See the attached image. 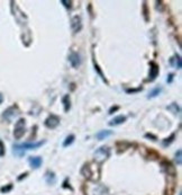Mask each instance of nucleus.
<instances>
[{
    "mask_svg": "<svg viewBox=\"0 0 182 195\" xmlns=\"http://www.w3.org/2000/svg\"><path fill=\"white\" fill-rule=\"evenodd\" d=\"M61 3H64V6L66 7V8H71V5H72V3H71V1H65V0H62Z\"/></svg>",
    "mask_w": 182,
    "mask_h": 195,
    "instance_id": "obj_20",
    "label": "nucleus"
},
{
    "mask_svg": "<svg viewBox=\"0 0 182 195\" xmlns=\"http://www.w3.org/2000/svg\"><path fill=\"white\" fill-rule=\"evenodd\" d=\"M110 155V149L108 147H101L99 149L96 150L95 152V159L98 162H102L106 160Z\"/></svg>",
    "mask_w": 182,
    "mask_h": 195,
    "instance_id": "obj_2",
    "label": "nucleus"
},
{
    "mask_svg": "<svg viewBox=\"0 0 182 195\" xmlns=\"http://www.w3.org/2000/svg\"><path fill=\"white\" fill-rule=\"evenodd\" d=\"M172 79H173V74H170V76H169L168 82H171V81H172Z\"/></svg>",
    "mask_w": 182,
    "mask_h": 195,
    "instance_id": "obj_22",
    "label": "nucleus"
},
{
    "mask_svg": "<svg viewBox=\"0 0 182 195\" xmlns=\"http://www.w3.org/2000/svg\"><path fill=\"white\" fill-rule=\"evenodd\" d=\"M25 131H26V127H25V120L24 119H20L19 121L17 122L16 125H15V129H14V136L15 139H20L24 136L25 134Z\"/></svg>",
    "mask_w": 182,
    "mask_h": 195,
    "instance_id": "obj_3",
    "label": "nucleus"
},
{
    "mask_svg": "<svg viewBox=\"0 0 182 195\" xmlns=\"http://www.w3.org/2000/svg\"><path fill=\"white\" fill-rule=\"evenodd\" d=\"M59 124H60V117L54 115V114H51L47 119L45 120V126L48 127V129H55Z\"/></svg>",
    "mask_w": 182,
    "mask_h": 195,
    "instance_id": "obj_4",
    "label": "nucleus"
},
{
    "mask_svg": "<svg viewBox=\"0 0 182 195\" xmlns=\"http://www.w3.org/2000/svg\"><path fill=\"white\" fill-rule=\"evenodd\" d=\"M69 62L71 63L73 68H78L81 64V59H80V55H79L76 52H72V53L69 55Z\"/></svg>",
    "mask_w": 182,
    "mask_h": 195,
    "instance_id": "obj_6",
    "label": "nucleus"
},
{
    "mask_svg": "<svg viewBox=\"0 0 182 195\" xmlns=\"http://www.w3.org/2000/svg\"><path fill=\"white\" fill-rule=\"evenodd\" d=\"M161 90H162V88L161 87H157V88H155L154 90H152L151 93H150V95H149V98H154V97H156L159 94L161 93Z\"/></svg>",
    "mask_w": 182,
    "mask_h": 195,
    "instance_id": "obj_15",
    "label": "nucleus"
},
{
    "mask_svg": "<svg viewBox=\"0 0 182 195\" xmlns=\"http://www.w3.org/2000/svg\"><path fill=\"white\" fill-rule=\"evenodd\" d=\"M2 100H3V96L1 95V94H0V104L2 103Z\"/></svg>",
    "mask_w": 182,
    "mask_h": 195,
    "instance_id": "obj_23",
    "label": "nucleus"
},
{
    "mask_svg": "<svg viewBox=\"0 0 182 195\" xmlns=\"http://www.w3.org/2000/svg\"><path fill=\"white\" fill-rule=\"evenodd\" d=\"M71 28L73 33H79L82 28V20L80 16H74L71 19Z\"/></svg>",
    "mask_w": 182,
    "mask_h": 195,
    "instance_id": "obj_5",
    "label": "nucleus"
},
{
    "mask_svg": "<svg viewBox=\"0 0 182 195\" xmlns=\"http://www.w3.org/2000/svg\"><path fill=\"white\" fill-rule=\"evenodd\" d=\"M16 115H18V108H17L16 106H12V107L8 108V110L3 113V117H5L6 120H8V121H11Z\"/></svg>",
    "mask_w": 182,
    "mask_h": 195,
    "instance_id": "obj_7",
    "label": "nucleus"
},
{
    "mask_svg": "<svg viewBox=\"0 0 182 195\" xmlns=\"http://www.w3.org/2000/svg\"><path fill=\"white\" fill-rule=\"evenodd\" d=\"M174 138H175V134H172V136H170L169 139H165V140L163 141V146H164V147H166V146H170V144L173 142V139Z\"/></svg>",
    "mask_w": 182,
    "mask_h": 195,
    "instance_id": "obj_17",
    "label": "nucleus"
},
{
    "mask_svg": "<svg viewBox=\"0 0 182 195\" xmlns=\"http://www.w3.org/2000/svg\"><path fill=\"white\" fill-rule=\"evenodd\" d=\"M170 62H171V64L173 65L174 68L181 69V59H180V57L178 55V54H175L173 58H171Z\"/></svg>",
    "mask_w": 182,
    "mask_h": 195,
    "instance_id": "obj_12",
    "label": "nucleus"
},
{
    "mask_svg": "<svg viewBox=\"0 0 182 195\" xmlns=\"http://www.w3.org/2000/svg\"><path fill=\"white\" fill-rule=\"evenodd\" d=\"M181 150H178V152L175 153V162L177 165H181Z\"/></svg>",
    "mask_w": 182,
    "mask_h": 195,
    "instance_id": "obj_18",
    "label": "nucleus"
},
{
    "mask_svg": "<svg viewBox=\"0 0 182 195\" xmlns=\"http://www.w3.org/2000/svg\"><path fill=\"white\" fill-rule=\"evenodd\" d=\"M44 143V141L41 142H36V143H24V144H17L14 146V153L16 156H22L25 153V150H32V149H36V148L41 147L42 144Z\"/></svg>",
    "mask_w": 182,
    "mask_h": 195,
    "instance_id": "obj_1",
    "label": "nucleus"
},
{
    "mask_svg": "<svg viewBox=\"0 0 182 195\" xmlns=\"http://www.w3.org/2000/svg\"><path fill=\"white\" fill-rule=\"evenodd\" d=\"M125 121H126V116L118 115V116H116V117H114V119L109 122V125L110 126H116V125L123 124Z\"/></svg>",
    "mask_w": 182,
    "mask_h": 195,
    "instance_id": "obj_9",
    "label": "nucleus"
},
{
    "mask_svg": "<svg viewBox=\"0 0 182 195\" xmlns=\"http://www.w3.org/2000/svg\"><path fill=\"white\" fill-rule=\"evenodd\" d=\"M42 158L41 157H31L29 158V164L33 168H38L42 165Z\"/></svg>",
    "mask_w": 182,
    "mask_h": 195,
    "instance_id": "obj_10",
    "label": "nucleus"
},
{
    "mask_svg": "<svg viewBox=\"0 0 182 195\" xmlns=\"http://www.w3.org/2000/svg\"><path fill=\"white\" fill-rule=\"evenodd\" d=\"M62 103H63V106H64L65 112H69V110H70V107H71L70 96H69V95H65V96L62 98Z\"/></svg>",
    "mask_w": 182,
    "mask_h": 195,
    "instance_id": "obj_14",
    "label": "nucleus"
},
{
    "mask_svg": "<svg viewBox=\"0 0 182 195\" xmlns=\"http://www.w3.org/2000/svg\"><path fill=\"white\" fill-rule=\"evenodd\" d=\"M45 181H46V183L50 184V185H53L54 183H55V175H54L53 172H47L46 174H45Z\"/></svg>",
    "mask_w": 182,
    "mask_h": 195,
    "instance_id": "obj_13",
    "label": "nucleus"
},
{
    "mask_svg": "<svg viewBox=\"0 0 182 195\" xmlns=\"http://www.w3.org/2000/svg\"><path fill=\"white\" fill-rule=\"evenodd\" d=\"M73 141H74V136H73V134H71V136H66L65 141L63 142V146H64V147H67V146H70V144L72 143Z\"/></svg>",
    "mask_w": 182,
    "mask_h": 195,
    "instance_id": "obj_16",
    "label": "nucleus"
},
{
    "mask_svg": "<svg viewBox=\"0 0 182 195\" xmlns=\"http://www.w3.org/2000/svg\"><path fill=\"white\" fill-rule=\"evenodd\" d=\"M118 110V106H116V107H112V108H110V110H109V114H112V112H115V110Z\"/></svg>",
    "mask_w": 182,
    "mask_h": 195,
    "instance_id": "obj_21",
    "label": "nucleus"
},
{
    "mask_svg": "<svg viewBox=\"0 0 182 195\" xmlns=\"http://www.w3.org/2000/svg\"><path fill=\"white\" fill-rule=\"evenodd\" d=\"M150 78L149 80H151V81H153V80L156 78L157 76H159V65L156 64L155 62H151L150 63Z\"/></svg>",
    "mask_w": 182,
    "mask_h": 195,
    "instance_id": "obj_8",
    "label": "nucleus"
},
{
    "mask_svg": "<svg viewBox=\"0 0 182 195\" xmlns=\"http://www.w3.org/2000/svg\"><path fill=\"white\" fill-rule=\"evenodd\" d=\"M168 110H172L173 113H178L179 112V107H178V105L177 104H172L171 106H168Z\"/></svg>",
    "mask_w": 182,
    "mask_h": 195,
    "instance_id": "obj_19",
    "label": "nucleus"
},
{
    "mask_svg": "<svg viewBox=\"0 0 182 195\" xmlns=\"http://www.w3.org/2000/svg\"><path fill=\"white\" fill-rule=\"evenodd\" d=\"M112 134V131L109 130H102V131H99L97 134H96V138L98 139V140H105L106 138L110 136Z\"/></svg>",
    "mask_w": 182,
    "mask_h": 195,
    "instance_id": "obj_11",
    "label": "nucleus"
}]
</instances>
